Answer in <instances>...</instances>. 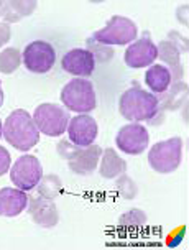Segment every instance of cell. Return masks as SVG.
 I'll return each mask as SVG.
<instances>
[{"label": "cell", "instance_id": "14", "mask_svg": "<svg viewBox=\"0 0 189 250\" xmlns=\"http://www.w3.org/2000/svg\"><path fill=\"white\" fill-rule=\"evenodd\" d=\"M101 155H102V148L94 144L84 146V148H79L78 153L67 162L69 163V169L79 176H91L99 167Z\"/></svg>", "mask_w": 189, "mask_h": 250}, {"label": "cell", "instance_id": "28", "mask_svg": "<svg viewBox=\"0 0 189 250\" xmlns=\"http://www.w3.org/2000/svg\"><path fill=\"white\" fill-rule=\"evenodd\" d=\"M10 165H12L10 153L7 151V148L0 146V176H3L8 171V169H10Z\"/></svg>", "mask_w": 189, "mask_h": 250}, {"label": "cell", "instance_id": "5", "mask_svg": "<svg viewBox=\"0 0 189 250\" xmlns=\"http://www.w3.org/2000/svg\"><path fill=\"white\" fill-rule=\"evenodd\" d=\"M137 35L138 28L133 20L122 15H114L105 23L104 28L97 30L92 35V38L107 46H124V44L133 43Z\"/></svg>", "mask_w": 189, "mask_h": 250}, {"label": "cell", "instance_id": "11", "mask_svg": "<svg viewBox=\"0 0 189 250\" xmlns=\"http://www.w3.org/2000/svg\"><path fill=\"white\" fill-rule=\"evenodd\" d=\"M97 122L89 114H78L69 120L67 125V137L78 146H89L97 138Z\"/></svg>", "mask_w": 189, "mask_h": 250}, {"label": "cell", "instance_id": "26", "mask_svg": "<svg viewBox=\"0 0 189 250\" xmlns=\"http://www.w3.org/2000/svg\"><path fill=\"white\" fill-rule=\"evenodd\" d=\"M79 148H83V146L74 145L73 142H69V140H61L60 144H58V146H56L58 155H60L63 160H67V162H69V160L73 158L76 153H78Z\"/></svg>", "mask_w": 189, "mask_h": 250}, {"label": "cell", "instance_id": "19", "mask_svg": "<svg viewBox=\"0 0 189 250\" xmlns=\"http://www.w3.org/2000/svg\"><path fill=\"white\" fill-rule=\"evenodd\" d=\"M63 191V181L58 175H46L43 176L37 185V194L44 199L55 201Z\"/></svg>", "mask_w": 189, "mask_h": 250}, {"label": "cell", "instance_id": "30", "mask_svg": "<svg viewBox=\"0 0 189 250\" xmlns=\"http://www.w3.org/2000/svg\"><path fill=\"white\" fill-rule=\"evenodd\" d=\"M3 105V91H2V83H0V107Z\"/></svg>", "mask_w": 189, "mask_h": 250}, {"label": "cell", "instance_id": "15", "mask_svg": "<svg viewBox=\"0 0 189 250\" xmlns=\"http://www.w3.org/2000/svg\"><path fill=\"white\" fill-rule=\"evenodd\" d=\"M28 208V194L19 188H2L0 189V216L17 217Z\"/></svg>", "mask_w": 189, "mask_h": 250}, {"label": "cell", "instance_id": "1", "mask_svg": "<svg viewBox=\"0 0 189 250\" xmlns=\"http://www.w3.org/2000/svg\"><path fill=\"white\" fill-rule=\"evenodd\" d=\"M2 137L13 148L28 151L40 142V130L33 117L26 110L17 109L3 122Z\"/></svg>", "mask_w": 189, "mask_h": 250}, {"label": "cell", "instance_id": "22", "mask_svg": "<svg viewBox=\"0 0 189 250\" xmlns=\"http://www.w3.org/2000/svg\"><path fill=\"white\" fill-rule=\"evenodd\" d=\"M186 94H188V84L186 83L174 84V86L171 87V91L166 94L163 99H158V107H163V109H176L178 104H181V102L186 99Z\"/></svg>", "mask_w": 189, "mask_h": 250}, {"label": "cell", "instance_id": "10", "mask_svg": "<svg viewBox=\"0 0 189 250\" xmlns=\"http://www.w3.org/2000/svg\"><path fill=\"white\" fill-rule=\"evenodd\" d=\"M156 61V44L151 42L150 35H143L142 38L130 43L125 51V64L132 69H142L151 66Z\"/></svg>", "mask_w": 189, "mask_h": 250}, {"label": "cell", "instance_id": "2", "mask_svg": "<svg viewBox=\"0 0 189 250\" xmlns=\"http://www.w3.org/2000/svg\"><path fill=\"white\" fill-rule=\"evenodd\" d=\"M158 97L135 84L127 89L119 101V110L124 119L130 122H145L158 115Z\"/></svg>", "mask_w": 189, "mask_h": 250}, {"label": "cell", "instance_id": "9", "mask_svg": "<svg viewBox=\"0 0 189 250\" xmlns=\"http://www.w3.org/2000/svg\"><path fill=\"white\" fill-rule=\"evenodd\" d=\"M148 144H150L148 130L145 125H140L138 122L124 125L115 135V145L119 146L120 151L127 155H142L148 148Z\"/></svg>", "mask_w": 189, "mask_h": 250}, {"label": "cell", "instance_id": "27", "mask_svg": "<svg viewBox=\"0 0 189 250\" xmlns=\"http://www.w3.org/2000/svg\"><path fill=\"white\" fill-rule=\"evenodd\" d=\"M168 40L178 48L179 53H188V38H184L183 35L178 33L176 30L168 31Z\"/></svg>", "mask_w": 189, "mask_h": 250}, {"label": "cell", "instance_id": "29", "mask_svg": "<svg viewBox=\"0 0 189 250\" xmlns=\"http://www.w3.org/2000/svg\"><path fill=\"white\" fill-rule=\"evenodd\" d=\"M12 38V28L5 21H0V46H5Z\"/></svg>", "mask_w": 189, "mask_h": 250}, {"label": "cell", "instance_id": "21", "mask_svg": "<svg viewBox=\"0 0 189 250\" xmlns=\"http://www.w3.org/2000/svg\"><path fill=\"white\" fill-rule=\"evenodd\" d=\"M156 58H160L165 64H168L169 66L168 69L176 68V66L181 64V62H179L181 53H179V50L169 42V40H163V42L158 43V46H156Z\"/></svg>", "mask_w": 189, "mask_h": 250}, {"label": "cell", "instance_id": "13", "mask_svg": "<svg viewBox=\"0 0 189 250\" xmlns=\"http://www.w3.org/2000/svg\"><path fill=\"white\" fill-rule=\"evenodd\" d=\"M61 66L67 74L78 76V78H89L96 68V60L91 51L84 50V48H74L63 56Z\"/></svg>", "mask_w": 189, "mask_h": 250}, {"label": "cell", "instance_id": "20", "mask_svg": "<svg viewBox=\"0 0 189 250\" xmlns=\"http://www.w3.org/2000/svg\"><path fill=\"white\" fill-rule=\"evenodd\" d=\"M120 229L125 230H138L147 226V214L142 209H130V211L124 212L117 221Z\"/></svg>", "mask_w": 189, "mask_h": 250}, {"label": "cell", "instance_id": "8", "mask_svg": "<svg viewBox=\"0 0 189 250\" xmlns=\"http://www.w3.org/2000/svg\"><path fill=\"white\" fill-rule=\"evenodd\" d=\"M21 61L30 73L44 74L53 69L56 62V51L46 42H33L21 53Z\"/></svg>", "mask_w": 189, "mask_h": 250}, {"label": "cell", "instance_id": "12", "mask_svg": "<svg viewBox=\"0 0 189 250\" xmlns=\"http://www.w3.org/2000/svg\"><path fill=\"white\" fill-rule=\"evenodd\" d=\"M28 212L33 222L43 229H51L60 221V212L53 201L44 199L42 196H28Z\"/></svg>", "mask_w": 189, "mask_h": 250}, {"label": "cell", "instance_id": "6", "mask_svg": "<svg viewBox=\"0 0 189 250\" xmlns=\"http://www.w3.org/2000/svg\"><path fill=\"white\" fill-rule=\"evenodd\" d=\"M33 120L38 130L48 137H60L67 130L71 115L56 104H40L33 112Z\"/></svg>", "mask_w": 189, "mask_h": 250}, {"label": "cell", "instance_id": "4", "mask_svg": "<svg viewBox=\"0 0 189 250\" xmlns=\"http://www.w3.org/2000/svg\"><path fill=\"white\" fill-rule=\"evenodd\" d=\"M61 102L71 112H78V114L92 112L97 105L96 91H94L92 83H89L84 78L71 79L61 89Z\"/></svg>", "mask_w": 189, "mask_h": 250}, {"label": "cell", "instance_id": "17", "mask_svg": "<svg viewBox=\"0 0 189 250\" xmlns=\"http://www.w3.org/2000/svg\"><path fill=\"white\" fill-rule=\"evenodd\" d=\"M127 171V162L119 156V153L114 148H105L102 150L101 155V163H99V173L105 180H115L120 175Z\"/></svg>", "mask_w": 189, "mask_h": 250}, {"label": "cell", "instance_id": "25", "mask_svg": "<svg viewBox=\"0 0 189 250\" xmlns=\"http://www.w3.org/2000/svg\"><path fill=\"white\" fill-rule=\"evenodd\" d=\"M115 186H117V191H119V194L122 196V198H125V199H135V198H137V194H138L137 183H135L130 176L125 175V173L117 178Z\"/></svg>", "mask_w": 189, "mask_h": 250}, {"label": "cell", "instance_id": "23", "mask_svg": "<svg viewBox=\"0 0 189 250\" xmlns=\"http://www.w3.org/2000/svg\"><path fill=\"white\" fill-rule=\"evenodd\" d=\"M21 64V53L17 48H5L0 51V73L12 74Z\"/></svg>", "mask_w": 189, "mask_h": 250}, {"label": "cell", "instance_id": "16", "mask_svg": "<svg viewBox=\"0 0 189 250\" xmlns=\"http://www.w3.org/2000/svg\"><path fill=\"white\" fill-rule=\"evenodd\" d=\"M37 7V0H0V17L8 25L17 23L30 17Z\"/></svg>", "mask_w": 189, "mask_h": 250}, {"label": "cell", "instance_id": "24", "mask_svg": "<svg viewBox=\"0 0 189 250\" xmlns=\"http://www.w3.org/2000/svg\"><path fill=\"white\" fill-rule=\"evenodd\" d=\"M85 44H87V48L85 50L91 51L94 60H96V62H107L110 61L112 58H114V50H112V46H107V44H102L96 42L94 38H89L87 42H85Z\"/></svg>", "mask_w": 189, "mask_h": 250}, {"label": "cell", "instance_id": "31", "mask_svg": "<svg viewBox=\"0 0 189 250\" xmlns=\"http://www.w3.org/2000/svg\"><path fill=\"white\" fill-rule=\"evenodd\" d=\"M2 128H3V124H2V120H0V138H2Z\"/></svg>", "mask_w": 189, "mask_h": 250}, {"label": "cell", "instance_id": "7", "mask_svg": "<svg viewBox=\"0 0 189 250\" xmlns=\"http://www.w3.org/2000/svg\"><path fill=\"white\" fill-rule=\"evenodd\" d=\"M43 178V168L37 156L23 155L15 160L10 169V180L13 186L21 191H31L37 188L40 180Z\"/></svg>", "mask_w": 189, "mask_h": 250}, {"label": "cell", "instance_id": "18", "mask_svg": "<svg viewBox=\"0 0 189 250\" xmlns=\"http://www.w3.org/2000/svg\"><path fill=\"white\" fill-rule=\"evenodd\" d=\"M171 83V73L165 64H151L145 73V84L155 94H165Z\"/></svg>", "mask_w": 189, "mask_h": 250}, {"label": "cell", "instance_id": "3", "mask_svg": "<svg viewBox=\"0 0 189 250\" xmlns=\"http://www.w3.org/2000/svg\"><path fill=\"white\" fill-rule=\"evenodd\" d=\"M183 160V138L173 137L155 144L148 151V165L160 175L176 171Z\"/></svg>", "mask_w": 189, "mask_h": 250}]
</instances>
